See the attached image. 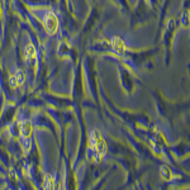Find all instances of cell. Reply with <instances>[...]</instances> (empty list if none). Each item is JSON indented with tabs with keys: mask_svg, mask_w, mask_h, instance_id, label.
Masks as SVG:
<instances>
[{
	"mask_svg": "<svg viewBox=\"0 0 190 190\" xmlns=\"http://www.w3.org/2000/svg\"><path fill=\"white\" fill-rule=\"evenodd\" d=\"M90 147L94 151V153L98 156V160H100V158L107 153V151H108L107 142L103 138L100 131L95 129L90 133Z\"/></svg>",
	"mask_w": 190,
	"mask_h": 190,
	"instance_id": "cell-1",
	"label": "cell"
},
{
	"mask_svg": "<svg viewBox=\"0 0 190 190\" xmlns=\"http://www.w3.org/2000/svg\"><path fill=\"white\" fill-rule=\"evenodd\" d=\"M45 23H46V28L49 34H53L58 29V19L53 13H48L45 18Z\"/></svg>",
	"mask_w": 190,
	"mask_h": 190,
	"instance_id": "cell-2",
	"label": "cell"
},
{
	"mask_svg": "<svg viewBox=\"0 0 190 190\" xmlns=\"http://www.w3.org/2000/svg\"><path fill=\"white\" fill-rule=\"evenodd\" d=\"M113 48L114 51L117 52L118 55H123L124 53V51H125V47H124V43H123V41L118 37H115L113 39Z\"/></svg>",
	"mask_w": 190,
	"mask_h": 190,
	"instance_id": "cell-3",
	"label": "cell"
},
{
	"mask_svg": "<svg viewBox=\"0 0 190 190\" xmlns=\"http://www.w3.org/2000/svg\"><path fill=\"white\" fill-rule=\"evenodd\" d=\"M20 131H22V134L24 137H29L30 136V132H32V124L29 122L20 123Z\"/></svg>",
	"mask_w": 190,
	"mask_h": 190,
	"instance_id": "cell-4",
	"label": "cell"
},
{
	"mask_svg": "<svg viewBox=\"0 0 190 190\" xmlns=\"http://www.w3.org/2000/svg\"><path fill=\"white\" fill-rule=\"evenodd\" d=\"M26 55H27V58H28V60L34 58V57H36V48L32 46V45L27 46V48H26Z\"/></svg>",
	"mask_w": 190,
	"mask_h": 190,
	"instance_id": "cell-5",
	"label": "cell"
},
{
	"mask_svg": "<svg viewBox=\"0 0 190 190\" xmlns=\"http://www.w3.org/2000/svg\"><path fill=\"white\" fill-rule=\"evenodd\" d=\"M53 185H55L53 177L51 175H47L45 179V189H53Z\"/></svg>",
	"mask_w": 190,
	"mask_h": 190,
	"instance_id": "cell-6",
	"label": "cell"
},
{
	"mask_svg": "<svg viewBox=\"0 0 190 190\" xmlns=\"http://www.w3.org/2000/svg\"><path fill=\"white\" fill-rule=\"evenodd\" d=\"M161 174H162V177L165 179V180H171V171L168 170V167H166V166H164L162 168H161Z\"/></svg>",
	"mask_w": 190,
	"mask_h": 190,
	"instance_id": "cell-7",
	"label": "cell"
}]
</instances>
